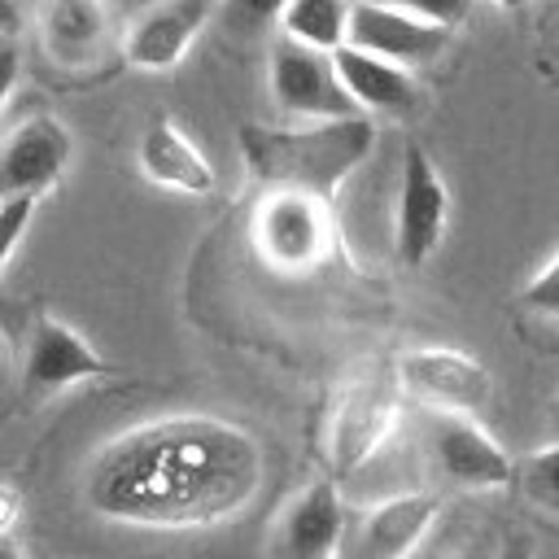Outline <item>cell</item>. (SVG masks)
I'll return each mask as SVG.
<instances>
[{"instance_id": "6da1fadb", "label": "cell", "mask_w": 559, "mask_h": 559, "mask_svg": "<svg viewBox=\"0 0 559 559\" xmlns=\"http://www.w3.org/2000/svg\"><path fill=\"white\" fill-rule=\"evenodd\" d=\"M262 476V445L240 424L162 415L92 454L83 498L96 515L131 528H214L258 498Z\"/></svg>"}, {"instance_id": "7a4b0ae2", "label": "cell", "mask_w": 559, "mask_h": 559, "mask_svg": "<svg viewBox=\"0 0 559 559\" xmlns=\"http://www.w3.org/2000/svg\"><path fill=\"white\" fill-rule=\"evenodd\" d=\"M376 127L371 118H336V122H301V127H240L245 166L284 192H310L332 201L341 183L371 157Z\"/></svg>"}, {"instance_id": "3957f363", "label": "cell", "mask_w": 559, "mask_h": 559, "mask_svg": "<svg viewBox=\"0 0 559 559\" xmlns=\"http://www.w3.org/2000/svg\"><path fill=\"white\" fill-rule=\"evenodd\" d=\"M253 245L266 258V266L284 275H306L323 266L336 249V223L332 201L310 192H266L253 214Z\"/></svg>"}, {"instance_id": "277c9868", "label": "cell", "mask_w": 559, "mask_h": 559, "mask_svg": "<svg viewBox=\"0 0 559 559\" xmlns=\"http://www.w3.org/2000/svg\"><path fill=\"white\" fill-rule=\"evenodd\" d=\"M266 87L280 114L301 118V122H336V118H358L354 96L345 92L332 52L306 48L288 35L275 39L266 57Z\"/></svg>"}, {"instance_id": "5b68a950", "label": "cell", "mask_w": 559, "mask_h": 559, "mask_svg": "<svg viewBox=\"0 0 559 559\" xmlns=\"http://www.w3.org/2000/svg\"><path fill=\"white\" fill-rule=\"evenodd\" d=\"M397 389L441 415H480L493 397V376L467 349L415 345L397 358Z\"/></svg>"}, {"instance_id": "8992f818", "label": "cell", "mask_w": 559, "mask_h": 559, "mask_svg": "<svg viewBox=\"0 0 559 559\" xmlns=\"http://www.w3.org/2000/svg\"><path fill=\"white\" fill-rule=\"evenodd\" d=\"M450 227V188L437 170V162L406 144L402 153V179H397V214H393V249L402 266H424Z\"/></svg>"}, {"instance_id": "52a82bcc", "label": "cell", "mask_w": 559, "mask_h": 559, "mask_svg": "<svg viewBox=\"0 0 559 559\" xmlns=\"http://www.w3.org/2000/svg\"><path fill=\"white\" fill-rule=\"evenodd\" d=\"M402 406L389 384L376 380H354L328 424V467L332 476H354L362 472L397 432Z\"/></svg>"}, {"instance_id": "ba28073f", "label": "cell", "mask_w": 559, "mask_h": 559, "mask_svg": "<svg viewBox=\"0 0 559 559\" xmlns=\"http://www.w3.org/2000/svg\"><path fill=\"white\" fill-rule=\"evenodd\" d=\"M428 454L437 463V472L450 485L463 489H502L515 485V459L502 450V441H493L476 415H428Z\"/></svg>"}, {"instance_id": "9c48e42d", "label": "cell", "mask_w": 559, "mask_h": 559, "mask_svg": "<svg viewBox=\"0 0 559 559\" xmlns=\"http://www.w3.org/2000/svg\"><path fill=\"white\" fill-rule=\"evenodd\" d=\"M100 376H109V362L92 349V341L79 328L61 323L57 314H39L31 323L26 354H22V389L31 397H48Z\"/></svg>"}, {"instance_id": "30bf717a", "label": "cell", "mask_w": 559, "mask_h": 559, "mask_svg": "<svg viewBox=\"0 0 559 559\" xmlns=\"http://www.w3.org/2000/svg\"><path fill=\"white\" fill-rule=\"evenodd\" d=\"M74 140L70 127L57 114H31L22 118L9 140H4V157H0V188L4 197H39L52 192L70 166Z\"/></svg>"}, {"instance_id": "8fae6325", "label": "cell", "mask_w": 559, "mask_h": 559, "mask_svg": "<svg viewBox=\"0 0 559 559\" xmlns=\"http://www.w3.org/2000/svg\"><path fill=\"white\" fill-rule=\"evenodd\" d=\"M345 537V502L336 480H310L280 511L266 559H336Z\"/></svg>"}, {"instance_id": "7c38bea8", "label": "cell", "mask_w": 559, "mask_h": 559, "mask_svg": "<svg viewBox=\"0 0 559 559\" xmlns=\"http://www.w3.org/2000/svg\"><path fill=\"white\" fill-rule=\"evenodd\" d=\"M349 44L362 48V52H376L384 61H397L406 70L415 66H428L445 52L450 44V31L445 26H432L397 4H380V0H354V13H349Z\"/></svg>"}, {"instance_id": "4fadbf2b", "label": "cell", "mask_w": 559, "mask_h": 559, "mask_svg": "<svg viewBox=\"0 0 559 559\" xmlns=\"http://www.w3.org/2000/svg\"><path fill=\"white\" fill-rule=\"evenodd\" d=\"M205 22H210V0H157L122 31V57L131 70L144 74L175 70Z\"/></svg>"}, {"instance_id": "5bb4252c", "label": "cell", "mask_w": 559, "mask_h": 559, "mask_svg": "<svg viewBox=\"0 0 559 559\" xmlns=\"http://www.w3.org/2000/svg\"><path fill=\"white\" fill-rule=\"evenodd\" d=\"M336 74L345 83V92L354 96L358 114H389V118H411L424 109V87L415 83V74L397 61H384L376 52H362L354 44H345L341 52H332Z\"/></svg>"}, {"instance_id": "9a60e30c", "label": "cell", "mask_w": 559, "mask_h": 559, "mask_svg": "<svg viewBox=\"0 0 559 559\" xmlns=\"http://www.w3.org/2000/svg\"><path fill=\"white\" fill-rule=\"evenodd\" d=\"M140 175L166 192H183V197H210L214 192V166L210 157L197 148V140L170 122V118H153L140 135L135 148Z\"/></svg>"}, {"instance_id": "2e32d148", "label": "cell", "mask_w": 559, "mask_h": 559, "mask_svg": "<svg viewBox=\"0 0 559 559\" xmlns=\"http://www.w3.org/2000/svg\"><path fill=\"white\" fill-rule=\"evenodd\" d=\"M109 35L105 0H39L44 52L66 70H87L100 61Z\"/></svg>"}, {"instance_id": "e0dca14e", "label": "cell", "mask_w": 559, "mask_h": 559, "mask_svg": "<svg viewBox=\"0 0 559 559\" xmlns=\"http://www.w3.org/2000/svg\"><path fill=\"white\" fill-rule=\"evenodd\" d=\"M441 515V498L428 489H406L384 498L362 520V555L367 559H411L415 546L432 533Z\"/></svg>"}, {"instance_id": "ac0fdd59", "label": "cell", "mask_w": 559, "mask_h": 559, "mask_svg": "<svg viewBox=\"0 0 559 559\" xmlns=\"http://www.w3.org/2000/svg\"><path fill=\"white\" fill-rule=\"evenodd\" d=\"M349 13L354 0H288L280 13V31L306 48L341 52L349 44Z\"/></svg>"}, {"instance_id": "d6986e66", "label": "cell", "mask_w": 559, "mask_h": 559, "mask_svg": "<svg viewBox=\"0 0 559 559\" xmlns=\"http://www.w3.org/2000/svg\"><path fill=\"white\" fill-rule=\"evenodd\" d=\"M515 485H520V493L528 502H537L542 511L559 515V441L524 454V463L515 467Z\"/></svg>"}, {"instance_id": "ffe728a7", "label": "cell", "mask_w": 559, "mask_h": 559, "mask_svg": "<svg viewBox=\"0 0 559 559\" xmlns=\"http://www.w3.org/2000/svg\"><path fill=\"white\" fill-rule=\"evenodd\" d=\"M35 210H39V197H4V205H0V271L13 266V253L26 236V227L35 223Z\"/></svg>"}, {"instance_id": "44dd1931", "label": "cell", "mask_w": 559, "mask_h": 559, "mask_svg": "<svg viewBox=\"0 0 559 559\" xmlns=\"http://www.w3.org/2000/svg\"><path fill=\"white\" fill-rule=\"evenodd\" d=\"M380 4H397V9H406V13H415L432 26H445V31L463 26L476 9V0H380Z\"/></svg>"}, {"instance_id": "7402d4cb", "label": "cell", "mask_w": 559, "mask_h": 559, "mask_svg": "<svg viewBox=\"0 0 559 559\" xmlns=\"http://www.w3.org/2000/svg\"><path fill=\"white\" fill-rule=\"evenodd\" d=\"M520 301L533 310V314H546V319H559V253L524 284Z\"/></svg>"}, {"instance_id": "603a6c76", "label": "cell", "mask_w": 559, "mask_h": 559, "mask_svg": "<svg viewBox=\"0 0 559 559\" xmlns=\"http://www.w3.org/2000/svg\"><path fill=\"white\" fill-rule=\"evenodd\" d=\"M284 9H288V0H223V17L236 31H253V26L280 22Z\"/></svg>"}, {"instance_id": "cb8c5ba5", "label": "cell", "mask_w": 559, "mask_h": 559, "mask_svg": "<svg viewBox=\"0 0 559 559\" xmlns=\"http://www.w3.org/2000/svg\"><path fill=\"white\" fill-rule=\"evenodd\" d=\"M17 520H22V489L17 485H4L0 489V537H13L17 533Z\"/></svg>"}, {"instance_id": "d4e9b609", "label": "cell", "mask_w": 559, "mask_h": 559, "mask_svg": "<svg viewBox=\"0 0 559 559\" xmlns=\"http://www.w3.org/2000/svg\"><path fill=\"white\" fill-rule=\"evenodd\" d=\"M0 559H31L17 537H0Z\"/></svg>"}, {"instance_id": "484cf974", "label": "cell", "mask_w": 559, "mask_h": 559, "mask_svg": "<svg viewBox=\"0 0 559 559\" xmlns=\"http://www.w3.org/2000/svg\"><path fill=\"white\" fill-rule=\"evenodd\" d=\"M498 559H533V546L528 542H507Z\"/></svg>"}, {"instance_id": "4316f807", "label": "cell", "mask_w": 559, "mask_h": 559, "mask_svg": "<svg viewBox=\"0 0 559 559\" xmlns=\"http://www.w3.org/2000/svg\"><path fill=\"white\" fill-rule=\"evenodd\" d=\"M493 4H498V9H524L528 0H493Z\"/></svg>"}]
</instances>
